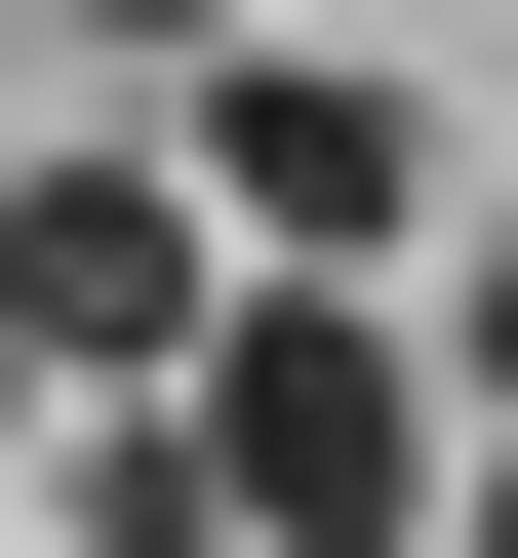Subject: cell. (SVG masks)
<instances>
[{"mask_svg": "<svg viewBox=\"0 0 518 558\" xmlns=\"http://www.w3.org/2000/svg\"><path fill=\"white\" fill-rule=\"evenodd\" d=\"M479 478H518V240H479Z\"/></svg>", "mask_w": 518, "mask_h": 558, "instance_id": "5", "label": "cell"}, {"mask_svg": "<svg viewBox=\"0 0 518 558\" xmlns=\"http://www.w3.org/2000/svg\"><path fill=\"white\" fill-rule=\"evenodd\" d=\"M200 240H240V199H160V160L81 120V160L0 199V360L81 399V439H120V399H200V360H240V279H200Z\"/></svg>", "mask_w": 518, "mask_h": 558, "instance_id": "2", "label": "cell"}, {"mask_svg": "<svg viewBox=\"0 0 518 558\" xmlns=\"http://www.w3.org/2000/svg\"><path fill=\"white\" fill-rule=\"evenodd\" d=\"M40 40H81V81H160V40H200V81H240V0H40Z\"/></svg>", "mask_w": 518, "mask_h": 558, "instance_id": "4", "label": "cell"}, {"mask_svg": "<svg viewBox=\"0 0 518 558\" xmlns=\"http://www.w3.org/2000/svg\"><path fill=\"white\" fill-rule=\"evenodd\" d=\"M200 478H240V558H399L438 478H479V360H399L359 279H240V360H200Z\"/></svg>", "mask_w": 518, "mask_h": 558, "instance_id": "1", "label": "cell"}, {"mask_svg": "<svg viewBox=\"0 0 518 558\" xmlns=\"http://www.w3.org/2000/svg\"><path fill=\"white\" fill-rule=\"evenodd\" d=\"M479 558H518V478H479Z\"/></svg>", "mask_w": 518, "mask_h": 558, "instance_id": "6", "label": "cell"}, {"mask_svg": "<svg viewBox=\"0 0 518 558\" xmlns=\"http://www.w3.org/2000/svg\"><path fill=\"white\" fill-rule=\"evenodd\" d=\"M200 199H240V279H399L438 240V120L320 81V40H240V81H200Z\"/></svg>", "mask_w": 518, "mask_h": 558, "instance_id": "3", "label": "cell"}]
</instances>
